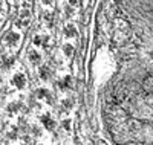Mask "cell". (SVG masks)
<instances>
[{"mask_svg": "<svg viewBox=\"0 0 153 145\" xmlns=\"http://www.w3.org/2000/svg\"><path fill=\"white\" fill-rule=\"evenodd\" d=\"M20 41H22V34L16 31H8L2 38V43L5 47H19Z\"/></svg>", "mask_w": 153, "mask_h": 145, "instance_id": "1", "label": "cell"}, {"mask_svg": "<svg viewBox=\"0 0 153 145\" xmlns=\"http://www.w3.org/2000/svg\"><path fill=\"white\" fill-rule=\"evenodd\" d=\"M31 20H32V16H31V12L29 9H22L20 11V16L16 21V26L17 28H28V26L31 24Z\"/></svg>", "mask_w": 153, "mask_h": 145, "instance_id": "2", "label": "cell"}, {"mask_svg": "<svg viewBox=\"0 0 153 145\" xmlns=\"http://www.w3.org/2000/svg\"><path fill=\"white\" fill-rule=\"evenodd\" d=\"M11 84L14 86L16 89H25L26 87V84H28V80H26V75H25L22 70H19V72H16L14 75H12V78H11Z\"/></svg>", "mask_w": 153, "mask_h": 145, "instance_id": "3", "label": "cell"}, {"mask_svg": "<svg viewBox=\"0 0 153 145\" xmlns=\"http://www.w3.org/2000/svg\"><path fill=\"white\" fill-rule=\"evenodd\" d=\"M35 98L40 99V101H45V102H48V104H52V102H54L52 93H51L48 89H45V87H40V89L35 90Z\"/></svg>", "mask_w": 153, "mask_h": 145, "instance_id": "4", "label": "cell"}, {"mask_svg": "<svg viewBox=\"0 0 153 145\" xmlns=\"http://www.w3.org/2000/svg\"><path fill=\"white\" fill-rule=\"evenodd\" d=\"M40 122H42V125H43L48 131L55 130V125H57L55 119H54V118L51 116L49 113H45V115H42V116H40Z\"/></svg>", "mask_w": 153, "mask_h": 145, "instance_id": "5", "label": "cell"}, {"mask_svg": "<svg viewBox=\"0 0 153 145\" xmlns=\"http://www.w3.org/2000/svg\"><path fill=\"white\" fill-rule=\"evenodd\" d=\"M49 43H51V38H49V35H46V34H37V35L34 37V46H37V47L46 49V47L49 46Z\"/></svg>", "mask_w": 153, "mask_h": 145, "instance_id": "6", "label": "cell"}, {"mask_svg": "<svg viewBox=\"0 0 153 145\" xmlns=\"http://www.w3.org/2000/svg\"><path fill=\"white\" fill-rule=\"evenodd\" d=\"M38 78H40L43 83L49 81L51 78H52V70H51V67H49L48 64L40 66V69H38Z\"/></svg>", "mask_w": 153, "mask_h": 145, "instance_id": "7", "label": "cell"}, {"mask_svg": "<svg viewBox=\"0 0 153 145\" xmlns=\"http://www.w3.org/2000/svg\"><path fill=\"white\" fill-rule=\"evenodd\" d=\"M72 86H74V78H72L71 75L63 76L61 80L57 83V87H58L60 90H68V89H71Z\"/></svg>", "mask_w": 153, "mask_h": 145, "instance_id": "8", "label": "cell"}, {"mask_svg": "<svg viewBox=\"0 0 153 145\" xmlns=\"http://www.w3.org/2000/svg\"><path fill=\"white\" fill-rule=\"evenodd\" d=\"M63 34H65L66 38H76V37H78V29H76L75 24L68 23L65 26V29H63Z\"/></svg>", "mask_w": 153, "mask_h": 145, "instance_id": "9", "label": "cell"}, {"mask_svg": "<svg viewBox=\"0 0 153 145\" xmlns=\"http://www.w3.org/2000/svg\"><path fill=\"white\" fill-rule=\"evenodd\" d=\"M28 58H29L31 64H34V66H38V64L42 63V54H40L37 49H31V50H29Z\"/></svg>", "mask_w": 153, "mask_h": 145, "instance_id": "10", "label": "cell"}, {"mask_svg": "<svg viewBox=\"0 0 153 145\" xmlns=\"http://www.w3.org/2000/svg\"><path fill=\"white\" fill-rule=\"evenodd\" d=\"M12 64H14V55H3L2 58H0V66H2V69L8 70L9 67H12Z\"/></svg>", "mask_w": 153, "mask_h": 145, "instance_id": "11", "label": "cell"}, {"mask_svg": "<svg viewBox=\"0 0 153 145\" xmlns=\"http://www.w3.org/2000/svg\"><path fill=\"white\" fill-rule=\"evenodd\" d=\"M42 21L45 26H48V28H51V26L54 24V12L52 11H45L42 14Z\"/></svg>", "mask_w": 153, "mask_h": 145, "instance_id": "12", "label": "cell"}, {"mask_svg": "<svg viewBox=\"0 0 153 145\" xmlns=\"http://www.w3.org/2000/svg\"><path fill=\"white\" fill-rule=\"evenodd\" d=\"M74 54H75V49H74V46L72 44H65L63 46V55H65L66 58H72L74 57Z\"/></svg>", "mask_w": 153, "mask_h": 145, "instance_id": "13", "label": "cell"}, {"mask_svg": "<svg viewBox=\"0 0 153 145\" xmlns=\"http://www.w3.org/2000/svg\"><path fill=\"white\" fill-rule=\"evenodd\" d=\"M61 105H63V109H65V110H71L74 107V101L71 98H65L63 102H61Z\"/></svg>", "mask_w": 153, "mask_h": 145, "instance_id": "14", "label": "cell"}, {"mask_svg": "<svg viewBox=\"0 0 153 145\" xmlns=\"http://www.w3.org/2000/svg\"><path fill=\"white\" fill-rule=\"evenodd\" d=\"M17 109H20V105H19L17 102H12V104H9V105H8V109H6V110H8V113H9V115H14V113L17 112Z\"/></svg>", "mask_w": 153, "mask_h": 145, "instance_id": "15", "label": "cell"}, {"mask_svg": "<svg viewBox=\"0 0 153 145\" xmlns=\"http://www.w3.org/2000/svg\"><path fill=\"white\" fill-rule=\"evenodd\" d=\"M8 138H9V139H16V138H17V128H16V127H9V130H8Z\"/></svg>", "mask_w": 153, "mask_h": 145, "instance_id": "16", "label": "cell"}, {"mask_svg": "<svg viewBox=\"0 0 153 145\" xmlns=\"http://www.w3.org/2000/svg\"><path fill=\"white\" fill-rule=\"evenodd\" d=\"M61 127L65 128V131H71V128H72V124H71V119H65L61 122Z\"/></svg>", "mask_w": 153, "mask_h": 145, "instance_id": "17", "label": "cell"}, {"mask_svg": "<svg viewBox=\"0 0 153 145\" xmlns=\"http://www.w3.org/2000/svg\"><path fill=\"white\" fill-rule=\"evenodd\" d=\"M40 2L45 5V6H49V5H52V0H40Z\"/></svg>", "mask_w": 153, "mask_h": 145, "instance_id": "18", "label": "cell"}, {"mask_svg": "<svg viewBox=\"0 0 153 145\" xmlns=\"http://www.w3.org/2000/svg\"><path fill=\"white\" fill-rule=\"evenodd\" d=\"M74 14V9L72 8H66V16H72Z\"/></svg>", "mask_w": 153, "mask_h": 145, "instance_id": "19", "label": "cell"}, {"mask_svg": "<svg viewBox=\"0 0 153 145\" xmlns=\"http://www.w3.org/2000/svg\"><path fill=\"white\" fill-rule=\"evenodd\" d=\"M69 5H72V6H76V5H78V0H69Z\"/></svg>", "mask_w": 153, "mask_h": 145, "instance_id": "20", "label": "cell"}, {"mask_svg": "<svg viewBox=\"0 0 153 145\" xmlns=\"http://www.w3.org/2000/svg\"><path fill=\"white\" fill-rule=\"evenodd\" d=\"M0 12H3V3H2V0H0Z\"/></svg>", "mask_w": 153, "mask_h": 145, "instance_id": "21", "label": "cell"}]
</instances>
